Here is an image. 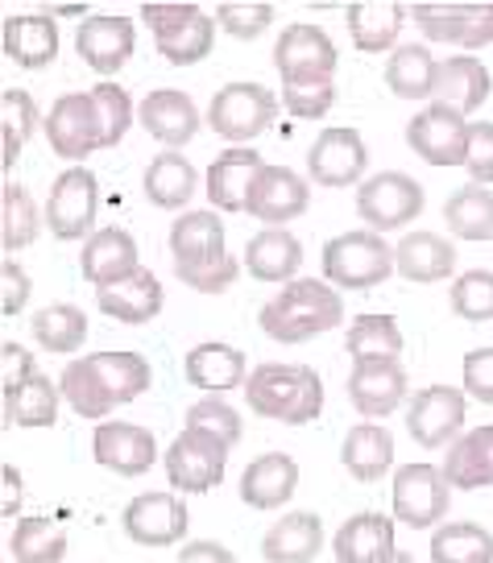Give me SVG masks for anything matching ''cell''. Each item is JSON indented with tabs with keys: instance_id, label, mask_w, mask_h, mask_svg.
Listing matches in <instances>:
<instances>
[{
	"instance_id": "obj_1",
	"label": "cell",
	"mask_w": 493,
	"mask_h": 563,
	"mask_svg": "<svg viewBox=\"0 0 493 563\" xmlns=\"http://www.w3.org/2000/svg\"><path fill=\"white\" fill-rule=\"evenodd\" d=\"M344 319V302L328 282L319 278H295L286 282L274 299L262 307V332L278 344H303L319 332H332Z\"/></svg>"
},
{
	"instance_id": "obj_2",
	"label": "cell",
	"mask_w": 493,
	"mask_h": 563,
	"mask_svg": "<svg viewBox=\"0 0 493 563\" xmlns=\"http://www.w3.org/2000/svg\"><path fill=\"white\" fill-rule=\"evenodd\" d=\"M245 402L262 419L303 427V422L319 419V410H324V382L307 365H262L249 373Z\"/></svg>"
},
{
	"instance_id": "obj_3",
	"label": "cell",
	"mask_w": 493,
	"mask_h": 563,
	"mask_svg": "<svg viewBox=\"0 0 493 563\" xmlns=\"http://www.w3.org/2000/svg\"><path fill=\"white\" fill-rule=\"evenodd\" d=\"M394 269V253L377 232H340L324 245V278L344 290H370L377 282H386Z\"/></svg>"
},
{
	"instance_id": "obj_4",
	"label": "cell",
	"mask_w": 493,
	"mask_h": 563,
	"mask_svg": "<svg viewBox=\"0 0 493 563\" xmlns=\"http://www.w3.org/2000/svg\"><path fill=\"white\" fill-rule=\"evenodd\" d=\"M278 108H282V100L274 91L262 88V84L241 79V84H229V88H220L211 96L208 121L220 137L245 145L249 137H262L265 129L278 121Z\"/></svg>"
},
{
	"instance_id": "obj_5",
	"label": "cell",
	"mask_w": 493,
	"mask_h": 563,
	"mask_svg": "<svg viewBox=\"0 0 493 563\" xmlns=\"http://www.w3.org/2000/svg\"><path fill=\"white\" fill-rule=\"evenodd\" d=\"M282 88H328L336 70V42L319 25H291L274 46Z\"/></svg>"
},
{
	"instance_id": "obj_6",
	"label": "cell",
	"mask_w": 493,
	"mask_h": 563,
	"mask_svg": "<svg viewBox=\"0 0 493 563\" xmlns=\"http://www.w3.org/2000/svg\"><path fill=\"white\" fill-rule=\"evenodd\" d=\"M357 211L370 224V232H390L406 229L423 211V187L403 170H386L361 183L357 191Z\"/></svg>"
},
{
	"instance_id": "obj_7",
	"label": "cell",
	"mask_w": 493,
	"mask_h": 563,
	"mask_svg": "<svg viewBox=\"0 0 493 563\" xmlns=\"http://www.w3.org/2000/svg\"><path fill=\"white\" fill-rule=\"evenodd\" d=\"M229 443L211 440L204 431H183L171 448H166V476L171 485L183 493H208L224 481V468H229Z\"/></svg>"
},
{
	"instance_id": "obj_8",
	"label": "cell",
	"mask_w": 493,
	"mask_h": 563,
	"mask_svg": "<svg viewBox=\"0 0 493 563\" xmlns=\"http://www.w3.org/2000/svg\"><path fill=\"white\" fill-rule=\"evenodd\" d=\"M46 141L58 158L79 162L91 150H105V124H100V108L96 96L70 91L63 100H54L51 117H46Z\"/></svg>"
},
{
	"instance_id": "obj_9",
	"label": "cell",
	"mask_w": 493,
	"mask_h": 563,
	"mask_svg": "<svg viewBox=\"0 0 493 563\" xmlns=\"http://www.w3.org/2000/svg\"><path fill=\"white\" fill-rule=\"evenodd\" d=\"M406 145L431 166H464L469 154V121L464 112L443 104H427L406 124Z\"/></svg>"
},
{
	"instance_id": "obj_10",
	"label": "cell",
	"mask_w": 493,
	"mask_h": 563,
	"mask_svg": "<svg viewBox=\"0 0 493 563\" xmlns=\"http://www.w3.org/2000/svg\"><path fill=\"white\" fill-rule=\"evenodd\" d=\"M96 208H100V183L91 170L84 166H70L54 178L51 199H46V224L58 241H79L91 232V220H96Z\"/></svg>"
},
{
	"instance_id": "obj_11",
	"label": "cell",
	"mask_w": 493,
	"mask_h": 563,
	"mask_svg": "<svg viewBox=\"0 0 493 563\" xmlns=\"http://www.w3.org/2000/svg\"><path fill=\"white\" fill-rule=\"evenodd\" d=\"M448 497H452V485L443 468H431V464H406L394 473V518L406 522V527H436L443 514H448Z\"/></svg>"
},
{
	"instance_id": "obj_12",
	"label": "cell",
	"mask_w": 493,
	"mask_h": 563,
	"mask_svg": "<svg viewBox=\"0 0 493 563\" xmlns=\"http://www.w3.org/2000/svg\"><path fill=\"white\" fill-rule=\"evenodd\" d=\"M121 527L141 547H171L187 534L191 514H187V501H178L175 493H141L124 506Z\"/></svg>"
},
{
	"instance_id": "obj_13",
	"label": "cell",
	"mask_w": 493,
	"mask_h": 563,
	"mask_svg": "<svg viewBox=\"0 0 493 563\" xmlns=\"http://www.w3.org/2000/svg\"><path fill=\"white\" fill-rule=\"evenodd\" d=\"M464 427V394L452 386L419 389L406 406V431L419 448H443Z\"/></svg>"
},
{
	"instance_id": "obj_14",
	"label": "cell",
	"mask_w": 493,
	"mask_h": 563,
	"mask_svg": "<svg viewBox=\"0 0 493 563\" xmlns=\"http://www.w3.org/2000/svg\"><path fill=\"white\" fill-rule=\"evenodd\" d=\"M410 18L436 42H457L464 51H481L493 42V4H415Z\"/></svg>"
},
{
	"instance_id": "obj_15",
	"label": "cell",
	"mask_w": 493,
	"mask_h": 563,
	"mask_svg": "<svg viewBox=\"0 0 493 563\" xmlns=\"http://www.w3.org/2000/svg\"><path fill=\"white\" fill-rule=\"evenodd\" d=\"M370 150L357 129H324L307 150V170L319 187H349L365 175Z\"/></svg>"
},
{
	"instance_id": "obj_16",
	"label": "cell",
	"mask_w": 493,
	"mask_h": 563,
	"mask_svg": "<svg viewBox=\"0 0 493 563\" xmlns=\"http://www.w3.org/2000/svg\"><path fill=\"white\" fill-rule=\"evenodd\" d=\"M349 398L361 415L382 419L406 398V369L398 356H365L352 361L349 373Z\"/></svg>"
},
{
	"instance_id": "obj_17",
	"label": "cell",
	"mask_w": 493,
	"mask_h": 563,
	"mask_svg": "<svg viewBox=\"0 0 493 563\" xmlns=\"http://www.w3.org/2000/svg\"><path fill=\"white\" fill-rule=\"evenodd\" d=\"M307 203H311V187L291 166H265L262 175L253 178V187H249L245 211L258 216L270 229H282L286 220L303 216Z\"/></svg>"
},
{
	"instance_id": "obj_18",
	"label": "cell",
	"mask_w": 493,
	"mask_h": 563,
	"mask_svg": "<svg viewBox=\"0 0 493 563\" xmlns=\"http://www.w3.org/2000/svg\"><path fill=\"white\" fill-rule=\"evenodd\" d=\"M91 456L100 468L121 476H141L154 468L158 443L138 422H100V431L91 435Z\"/></svg>"
},
{
	"instance_id": "obj_19",
	"label": "cell",
	"mask_w": 493,
	"mask_h": 563,
	"mask_svg": "<svg viewBox=\"0 0 493 563\" xmlns=\"http://www.w3.org/2000/svg\"><path fill=\"white\" fill-rule=\"evenodd\" d=\"M133 46H138L133 21L117 18V13H91V18H84L79 34H75L79 58H84L91 70H100V75L121 70L124 63L133 58Z\"/></svg>"
},
{
	"instance_id": "obj_20",
	"label": "cell",
	"mask_w": 493,
	"mask_h": 563,
	"mask_svg": "<svg viewBox=\"0 0 493 563\" xmlns=\"http://www.w3.org/2000/svg\"><path fill=\"white\" fill-rule=\"evenodd\" d=\"M79 269H84V278H88L96 290L133 278V274L141 269L138 241H133L124 229L91 232L88 241H84V253H79Z\"/></svg>"
},
{
	"instance_id": "obj_21",
	"label": "cell",
	"mask_w": 493,
	"mask_h": 563,
	"mask_svg": "<svg viewBox=\"0 0 493 563\" xmlns=\"http://www.w3.org/2000/svg\"><path fill=\"white\" fill-rule=\"evenodd\" d=\"M265 170L262 154L253 145H232L208 166V199L211 211H245L249 187Z\"/></svg>"
},
{
	"instance_id": "obj_22",
	"label": "cell",
	"mask_w": 493,
	"mask_h": 563,
	"mask_svg": "<svg viewBox=\"0 0 493 563\" xmlns=\"http://www.w3.org/2000/svg\"><path fill=\"white\" fill-rule=\"evenodd\" d=\"M4 54L25 70H42L58 58V21L54 13H18V18H4L0 30Z\"/></svg>"
},
{
	"instance_id": "obj_23",
	"label": "cell",
	"mask_w": 493,
	"mask_h": 563,
	"mask_svg": "<svg viewBox=\"0 0 493 563\" xmlns=\"http://www.w3.org/2000/svg\"><path fill=\"white\" fill-rule=\"evenodd\" d=\"M141 124L150 129V137H158L162 145H187V141L199 133V108L191 104V96L187 91H175V88H162V91H150L138 108Z\"/></svg>"
},
{
	"instance_id": "obj_24",
	"label": "cell",
	"mask_w": 493,
	"mask_h": 563,
	"mask_svg": "<svg viewBox=\"0 0 493 563\" xmlns=\"http://www.w3.org/2000/svg\"><path fill=\"white\" fill-rule=\"evenodd\" d=\"M490 70L476 63L473 54H457V58H440L436 67V88H431V104L457 108V112H476L490 100Z\"/></svg>"
},
{
	"instance_id": "obj_25",
	"label": "cell",
	"mask_w": 493,
	"mask_h": 563,
	"mask_svg": "<svg viewBox=\"0 0 493 563\" xmlns=\"http://www.w3.org/2000/svg\"><path fill=\"white\" fill-rule=\"evenodd\" d=\"M336 563H386L398 547H394V522L386 514L365 510L352 514L332 539Z\"/></svg>"
},
{
	"instance_id": "obj_26",
	"label": "cell",
	"mask_w": 493,
	"mask_h": 563,
	"mask_svg": "<svg viewBox=\"0 0 493 563\" xmlns=\"http://www.w3.org/2000/svg\"><path fill=\"white\" fill-rule=\"evenodd\" d=\"M299 489V464L282 452H265L241 473V501L253 510H278Z\"/></svg>"
},
{
	"instance_id": "obj_27",
	"label": "cell",
	"mask_w": 493,
	"mask_h": 563,
	"mask_svg": "<svg viewBox=\"0 0 493 563\" xmlns=\"http://www.w3.org/2000/svg\"><path fill=\"white\" fill-rule=\"evenodd\" d=\"M324 547V522L311 510H291L265 530L262 555L265 563H311Z\"/></svg>"
},
{
	"instance_id": "obj_28",
	"label": "cell",
	"mask_w": 493,
	"mask_h": 563,
	"mask_svg": "<svg viewBox=\"0 0 493 563\" xmlns=\"http://www.w3.org/2000/svg\"><path fill=\"white\" fill-rule=\"evenodd\" d=\"M171 253H175V269L187 265H208L216 257H224V224H220V211H187L178 216L175 229H171Z\"/></svg>"
},
{
	"instance_id": "obj_29",
	"label": "cell",
	"mask_w": 493,
	"mask_h": 563,
	"mask_svg": "<svg viewBox=\"0 0 493 563\" xmlns=\"http://www.w3.org/2000/svg\"><path fill=\"white\" fill-rule=\"evenodd\" d=\"M394 269L406 282H443L457 274V249L436 232H406L394 245Z\"/></svg>"
},
{
	"instance_id": "obj_30",
	"label": "cell",
	"mask_w": 493,
	"mask_h": 563,
	"mask_svg": "<svg viewBox=\"0 0 493 563\" xmlns=\"http://www.w3.org/2000/svg\"><path fill=\"white\" fill-rule=\"evenodd\" d=\"M96 307L121 323H150L162 311V286L150 269H138L133 278L96 290Z\"/></svg>"
},
{
	"instance_id": "obj_31",
	"label": "cell",
	"mask_w": 493,
	"mask_h": 563,
	"mask_svg": "<svg viewBox=\"0 0 493 563\" xmlns=\"http://www.w3.org/2000/svg\"><path fill=\"white\" fill-rule=\"evenodd\" d=\"M183 373H187V382L199 389H211V394H220V389H237L249 382V369H245V356L241 349H232V344H195L187 352V361H183Z\"/></svg>"
},
{
	"instance_id": "obj_32",
	"label": "cell",
	"mask_w": 493,
	"mask_h": 563,
	"mask_svg": "<svg viewBox=\"0 0 493 563\" xmlns=\"http://www.w3.org/2000/svg\"><path fill=\"white\" fill-rule=\"evenodd\" d=\"M443 476L452 489H485L493 485V427H476L457 443H448Z\"/></svg>"
},
{
	"instance_id": "obj_33",
	"label": "cell",
	"mask_w": 493,
	"mask_h": 563,
	"mask_svg": "<svg viewBox=\"0 0 493 563\" xmlns=\"http://www.w3.org/2000/svg\"><path fill=\"white\" fill-rule=\"evenodd\" d=\"M299 265H303V245L299 236H291L286 229H262L258 236H249L245 269L258 282H295Z\"/></svg>"
},
{
	"instance_id": "obj_34",
	"label": "cell",
	"mask_w": 493,
	"mask_h": 563,
	"mask_svg": "<svg viewBox=\"0 0 493 563\" xmlns=\"http://www.w3.org/2000/svg\"><path fill=\"white\" fill-rule=\"evenodd\" d=\"M340 460H344V468L357 481H377L394 464V440H390L386 427H377V422H357L349 435H344Z\"/></svg>"
},
{
	"instance_id": "obj_35",
	"label": "cell",
	"mask_w": 493,
	"mask_h": 563,
	"mask_svg": "<svg viewBox=\"0 0 493 563\" xmlns=\"http://www.w3.org/2000/svg\"><path fill=\"white\" fill-rule=\"evenodd\" d=\"M436 67H440V58L427 51L423 42H403L398 51L390 54L386 88L394 96H403V100H431Z\"/></svg>"
},
{
	"instance_id": "obj_36",
	"label": "cell",
	"mask_w": 493,
	"mask_h": 563,
	"mask_svg": "<svg viewBox=\"0 0 493 563\" xmlns=\"http://www.w3.org/2000/svg\"><path fill=\"white\" fill-rule=\"evenodd\" d=\"M349 34L357 42V51H390L398 34H403L406 9L403 4H382V0H370V4H352L349 9ZM398 51V46H394Z\"/></svg>"
},
{
	"instance_id": "obj_37",
	"label": "cell",
	"mask_w": 493,
	"mask_h": 563,
	"mask_svg": "<svg viewBox=\"0 0 493 563\" xmlns=\"http://www.w3.org/2000/svg\"><path fill=\"white\" fill-rule=\"evenodd\" d=\"M195 166L178 150H166L158 158L150 162V170H145V195H150V203H158L166 211H178L191 203L195 195Z\"/></svg>"
},
{
	"instance_id": "obj_38",
	"label": "cell",
	"mask_w": 493,
	"mask_h": 563,
	"mask_svg": "<svg viewBox=\"0 0 493 563\" xmlns=\"http://www.w3.org/2000/svg\"><path fill=\"white\" fill-rule=\"evenodd\" d=\"M58 389H63V398H67L70 410H75L79 419H105L108 410H117V398L108 394L105 377L96 373L91 356H84V361H70L67 369H63V382H58Z\"/></svg>"
},
{
	"instance_id": "obj_39",
	"label": "cell",
	"mask_w": 493,
	"mask_h": 563,
	"mask_svg": "<svg viewBox=\"0 0 493 563\" xmlns=\"http://www.w3.org/2000/svg\"><path fill=\"white\" fill-rule=\"evenodd\" d=\"M58 419V389L46 373H34L21 389L4 394V422L18 427H54Z\"/></svg>"
},
{
	"instance_id": "obj_40",
	"label": "cell",
	"mask_w": 493,
	"mask_h": 563,
	"mask_svg": "<svg viewBox=\"0 0 493 563\" xmlns=\"http://www.w3.org/2000/svg\"><path fill=\"white\" fill-rule=\"evenodd\" d=\"M9 555L13 563H63L67 534L63 527H54L51 518H21L9 534Z\"/></svg>"
},
{
	"instance_id": "obj_41",
	"label": "cell",
	"mask_w": 493,
	"mask_h": 563,
	"mask_svg": "<svg viewBox=\"0 0 493 563\" xmlns=\"http://www.w3.org/2000/svg\"><path fill=\"white\" fill-rule=\"evenodd\" d=\"M443 220L448 229L464 236V241H490L493 236V191L469 183L464 191H457L443 203Z\"/></svg>"
},
{
	"instance_id": "obj_42",
	"label": "cell",
	"mask_w": 493,
	"mask_h": 563,
	"mask_svg": "<svg viewBox=\"0 0 493 563\" xmlns=\"http://www.w3.org/2000/svg\"><path fill=\"white\" fill-rule=\"evenodd\" d=\"M431 563H493V534L476 522H448L431 534Z\"/></svg>"
},
{
	"instance_id": "obj_43",
	"label": "cell",
	"mask_w": 493,
	"mask_h": 563,
	"mask_svg": "<svg viewBox=\"0 0 493 563\" xmlns=\"http://www.w3.org/2000/svg\"><path fill=\"white\" fill-rule=\"evenodd\" d=\"M91 365L105 377L108 394L121 402H133L150 389V365L138 352H91Z\"/></svg>"
},
{
	"instance_id": "obj_44",
	"label": "cell",
	"mask_w": 493,
	"mask_h": 563,
	"mask_svg": "<svg viewBox=\"0 0 493 563\" xmlns=\"http://www.w3.org/2000/svg\"><path fill=\"white\" fill-rule=\"evenodd\" d=\"M37 129V104L30 91L9 88L0 96V137H4V150H0V166L9 170L18 162L21 145L34 137Z\"/></svg>"
},
{
	"instance_id": "obj_45",
	"label": "cell",
	"mask_w": 493,
	"mask_h": 563,
	"mask_svg": "<svg viewBox=\"0 0 493 563\" xmlns=\"http://www.w3.org/2000/svg\"><path fill=\"white\" fill-rule=\"evenodd\" d=\"M158 42V54L166 63H175V67H191L199 58H208L211 42H216V18H208L204 9L195 13L191 21H183L175 30H166V34L154 37Z\"/></svg>"
},
{
	"instance_id": "obj_46",
	"label": "cell",
	"mask_w": 493,
	"mask_h": 563,
	"mask_svg": "<svg viewBox=\"0 0 493 563\" xmlns=\"http://www.w3.org/2000/svg\"><path fill=\"white\" fill-rule=\"evenodd\" d=\"M34 335L46 352H75L88 340V316L70 302H51L34 316Z\"/></svg>"
},
{
	"instance_id": "obj_47",
	"label": "cell",
	"mask_w": 493,
	"mask_h": 563,
	"mask_svg": "<svg viewBox=\"0 0 493 563\" xmlns=\"http://www.w3.org/2000/svg\"><path fill=\"white\" fill-rule=\"evenodd\" d=\"M344 349L352 361L365 356H403V328L394 316H361L344 335Z\"/></svg>"
},
{
	"instance_id": "obj_48",
	"label": "cell",
	"mask_w": 493,
	"mask_h": 563,
	"mask_svg": "<svg viewBox=\"0 0 493 563\" xmlns=\"http://www.w3.org/2000/svg\"><path fill=\"white\" fill-rule=\"evenodd\" d=\"M34 236H37L34 199H30V191L21 183H4V191H0V241L13 253V249L34 245Z\"/></svg>"
},
{
	"instance_id": "obj_49",
	"label": "cell",
	"mask_w": 493,
	"mask_h": 563,
	"mask_svg": "<svg viewBox=\"0 0 493 563\" xmlns=\"http://www.w3.org/2000/svg\"><path fill=\"white\" fill-rule=\"evenodd\" d=\"M452 311L460 319H493V274L490 269H464L457 282H452Z\"/></svg>"
},
{
	"instance_id": "obj_50",
	"label": "cell",
	"mask_w": 493,
	"mask_h": 563,
	"mask_svg": "<svg viewBox=\"0 0 493 563\" xmlns=\"http://www.w3.org/2000/svg\"><path fill=\"white\" fill-rule=\"evenodd\" d=\"M187 427H191V431H204L211 440L229 443V448L241 440V415H237L224 398H204V402H195L191 410H187Z\"/></svg>"
},
{
	"instance_id": "obj_51",
	"label": "cell",
	"mask_w": 493,
	"mask_h": 563,
	"mask_svg": "<svg viewBox=\"0 0 493 563\" xmlns=\"http://www.w3.org/2000/svg\"><path fill=\"white\" fill-rule=\"evenodd\" d=\"M91 96H96V108H100L105 150H108V145H117V141L129 133V121H133V100H129V91H124L121 84H112V79H105Z\"/></svg>"
},
{
	"instance_id": "obj_52",
	"label": "cell",
	"mask_w": 493,
	"mask_h": 563,
	"mask_svg": "<svg viewBox=\"0 0 493 563\" xmlns=\"http://www.w3.org/2000/svg\"><path fill=\"white\" fill-rule=\"evenodd\" d=\"M175 274L183 286H191L199 295H220V290H229L232 282H237L241 265H237L232 253H224V257H216L208 265H187V269H175Z\"/></svg>"
},
{
	"instance_id": "obj_53",
	"label": "cell",
	"mask_w": 493,
	"mask_h": 563,
	"mask_svg": "<svg viewBox=\"0 0 493 563\" xmlns=\"http://www.w3.org/2000/svg\"><path fill=\"white\" fill-rule=\"evenodd\" d=\"M274 21V4H220L216 9V25H224V34L229 37H258Z\"/></svg>"
},
{
	"instance_id": "obj_54",
	"label": "cell",
	"mask_w": 493,
	"mask_h": 563,
	"mask_svg": "<svg viewBox=\"0 0 493 563\" xmlns=\"http://www.w3.org/2000/svg\"><path fill=\"white\" fill-rule=\"evenodd\" d=\"M464 170L473 175L476 187L493 183V121L469 124V154H464Z\"/></svg>"
},
{
	"instance_id": "obj_55",
	"label": "cell",
	"mask_w": 493,
	"mask_h": 563,
	"mask_svg": "<svg viewBox=\"0 0 493 563\" xmlns=\"http://www.w3.org/2000/svg\"><path fill=\"white\" fill-rule=\"evenodd\" d=\"M278 100L291 117H299V121H316V117H324V112L336 104V88L332 84H328V88H282Z\"/></svg>"
},
{
	"instance_id": "obj_56",
	"label": "cell",
	"mask_w": 493,
	"mask_h": 563,
	"mask_svg": "<svg viewBox=\"0 0 493 563\" xmlns=\"http://www.w3.org/2000/svg\"><path fill=\"white\" fill-rule=\"evenodd\" d=\"M460 373H464V394L493 406V349H473L464 356Z\"/></svg>"
},
{
	"instance_id": "obj_57",
	"label": "cell",
	"mask_w": 493,
	"mask_h": 563,
	"mask_svg": "<svg viewBox=\"0 0 493 563\" xmlns=\"http://www.w3.org/2000/svg\"><path fill=\"white\" fill-rule=\"evenodd\" d=\"M30 290H34V282L18 262L0 265V307H4V316H18L21 307L30 302Z\"/></svg>"
},
{
	"instance_id": "obj_58",
	"label": "cell",
	"mask_w": 493,
	"mask_h": 563,
	"mask_svg": "<svg viewBox=\"0 0 493 563\" xmlns=\"http://www.w3.org/2000/svg\"><path fill=\"white\" fill-rule=\"evenodd\" d=\"M0 365H4V373H0V377H4V394H9V389H21L37 373L34 352L21 349V344H13V340L0 349Z\"/></svg>"
},
{
	"instance_id": "obj_59",
	"label": "cell",
	"mask_w": 493,
	"mask_h": 563,
	"mask_svg": "<svg viewBox=\"0 0 493 563\" xmlns=\"http://www.w3.org/2000/svg\"><path fill=\"white\" fill-rule=\"evenodd\" d=\"M195 13H199L195 4H141V21L154 30V37L183 25V21H191Z\"/></svg>"
},
{
	"instance_id": "obj_60",
	"label": "cell",
	"mask_w": 493,
	"mask_h": 563,
	"mask_svg": "<svg viewBox=\"0 0 493 563\" xmlns=\"http://www.w3.org/2000/svg\"><path fill=\"white\" fill-rule=\"evenodd\" d=\"M178 563H237V555H232L229 547L211 543V539H195V543L178 551Z\"/></svg>"
},
{
	"instance_id": "obj_61",
	"label": "cell",
	"mask_w": 493,
	"mask_h": 563,
	"mask_svg": "<svg viewBox=\"0 0 493 563\" xmlns=\"http://www.w3.org/2000/svg\"><path fill=\"white\" fill-rule=\"evenodd\" d=\"M0 485H4V501H0V514H4V518H13V514L21 510V501H25L18 464H4V468H0Z\"/></svg>"
},
{
	"instance_id": "obj_62",
	"label": "cell",
	"mask_w": 493,
	"mask_h": 563,
	"mask_svg": "<svg viewBox=\"0 0 493 563\" xmlns=\"http://www.w3.org/2000/svg\"><path fill=\"white\" fill-rule=\"evenodd\" d=\"M386 563H415V560H410V555H406V551H394V555H390Z\"/></svg>"
}]
</instances>
